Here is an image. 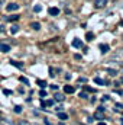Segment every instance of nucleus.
Here are the masks:
<instances>
[{"instance_id":"f257e3e1","label":"nucleus","mask_w":123,"mask_h":125,"mask_svg":"<svg viewBox=\"0 0 123 125\" xmlns=\"http://www.w3.org/2000/svg\"><path fill=\"white\" fill-rule=\"evenodd\" d=\"M107 4V0H94V6L97 7V9H101V7H104Z\"/></svg>"},{"instance_id":"f03ea898","label":"nucleus","mask_w":123,"mask_h":125,"mask_svg":"<svg viewBox=\"0 0 123 125\" xmlns=\"http://www.w3.org/2000/svg\"><path fill=\"white\" fill-rule=\"evenodd\" d=\"M7 12H15V10H18L19 9V4H16V3H10V4H7Z\"/></svg>"},{"instance_id":"7ed1b4c3","label":"nucleus","mask_w":123,"mask_h":125,"mask_svg":"<svg viewBox=\"0 0 123 125\" xmlns=\"http://www.w3.org/2000/svg\"><path fill=\"white\" fill-rule=\"evenodd\" d=\"M49 15L51 16H58V13H60V9L58 7H49Z\"/></svg>"},{"instance_id":"20e7f679","label":"nucleus","mask_w":123,"mask_h":125,"mask_svg":"<svg viewBox=\"0 0 123 125\" xmlns=\"http://www.w3.org/2000/svg\"><path fill=\"white\" fill-rule=\"evenodd\" d=\"M72 47H75V48H81V47H83V42H81L78 38H75V39L72 41Z\"/></svg>"},{"instance_id":"39448f33","label":"nucleus","mask_w":123,"mask_h":125,"mask_svg":"<svg viewBox=\"0 0 123 125\" xmlns=\"http://www.w3.org/2000/svg\"><path fill=\"white\" fill-rule=\"evenodd\" d=\"M0 51H1V52H9V51H10V47L6 45V44H0Z\"/></svg>"},{"instance_id":"423d86ee","label":"nucleus","mask_w":123,"mask_h":125,"mask_svg":"<svg viewBox=\"0 0 123 125\" xmlns=\"http://www.w3.org/2000/svg\"><path fill=\"white\" fill-rule=\"evenodd\" d=\"M64 92L71 94V93H74V92H75V89H74L72 86H65V87H64Z\"/></svg>"},{"instance_id":"0eeeda50","label":"nucleus","mask_w":123,"mask_h":125,"mask_svg":"<svg viewBox=\"0 0 123 125\" xmlns=\"http://www.w3.org/2000/svg\"><path fill=\"white\" fill-rule=\"evenodd\" d=\"M100 50H101V52L104 54V52L109 51V45H107V44H100Z\"/></svg>"},{"instance_id":"6e6552de","label":"nucleus","mask_w":123,"mask_h":125,"mask_svg":"<svg viewBox=\"0 0 123 125\" xmlns=\"http://www.w3.org/2000/svg\"><path fill=\"white\" fill-rule=\"evenodd\" d=\"M94 118H97V119H103V118H104L103 111H100V109H98V112H96V114H94Z\"/></svg>"},{"instance_id":"1a4fd4ad","label":"nucleus","mask_w":123,"mask_h":125,"mask_svg":"<svg viewBox=\"0 0 123 125\" xmlns=\"http://www.w3.org/2000/svg\"><path fill=\"white\" fill-rule=\"evenodd\" d=\"M31 28L33 31H39V29H41V25H39L38 22H33V23H31Z\"/></svg>"},{"instance_id":"9d476101","label":"nucleus","mask_w":123,"mask_h":125,"mask_svg":"<svg viewBox=\"0 0 123 125\" xmlns=\"http://www.w3.org/2000/svg\"><path fill=\"white\" fill-rule=\"evenodd\" d=\"M54 97H55V100H57V102H62V100L65 99V97H64V94H62V93H57L55 96H54Z\"/></svg>"},{"instance_id":"9b49d317","label":"nucleus","mask_w":123,"mask_h":125,"mask_svg":"<svg viewBox=\"0 0 123 125\" xmlns=\"http://www.w3.org/2000/svg\"><path fill=\"white\" fill-rule=\"evenodd\" d=\"M19 32V26L18 25H12V28H10V33H18Z\"/></svg>"},{"instance_id":"f8f14e48","label":"nucleus","mask_w":123,"mask_h":125,"mask_svg":"<svg viewBox=\"0 0 123 125\" xmlns=\"http://www.w3.org/2000/svg\"><path fill=\"white\" fill-rule=\"evenodd\" d=\"M86 39H87V41L94 39V33H93V32H87V33H86Z\"/></svg>"},{"instance_id":"ddd939ff","label":"nucleus","mask_w":123,"mask_h":125,"mask_svg":"<svg viewBox=\"0 0 123 125\" xmlns=\"http://www.w3.org/2000/svg\"><path fill=\"white\" fill-rule=\"evenodd\" d=\"M94 82H96L97 84H106V82H104L103 79H100V77H96V79H94Z\"/></svg>"},{"instance_id":"4468645a","label":"nucleus","mask_w":123,"mask_h":125,"mask_svg":"<svg viewBox=\"0 0 123 125\" xmlns=\"http://www.w3.org/2000/svg\"><path fill=\"white\" fill-rule=\"evenodd\" d=\"M58 118H60V119H67V118H68V115H67V114H64V112H58Z\"/></svg>"},{"instance_id":"2eb2a0df","label":"nucleus","mask_w":123,"mask_h":125,"mask_svg":"<svg viewBox=\"0 0 123 125\" xmlns=\"http://www.w3.org/2000/svg\"><path fill=\"white\" fill-rule=\"evenodd\" d=\"M10 62H12V65H15V67H18V68H22V67H23L22 64H19L18 61H13V60H10Z\"/></svg>"},{"instance_id":"dca6fc26","label":"nucleus","mask_w":123,"mask_h":125,"mask_svg":"<svg viewBox=\"0 0 123 125\" xmlns=\"http://www.w3.org/2000/svg\"><path fill=\"white\" fill-rule=\"evenodd\" d=\"M107 73H110V76H116L117 74V71L113 70V68H107Z\"/></svg>"},{"instance_id":"f3484780","label":"nucleus","mask_w":123,"mask_h":125,"mask_svg":"<svg viewBox=\"0 0 123 125\" xmlns=\"http://www.w3.org/2000/svg\"><path fill=\"white\" fill-rule=\"evenodd\" d=\"M41 10H42V7H41V6H39V4H36V6H35V7H33V12H36V13H39V12H41Z\"/></svg>"},{"instance_id":"a211bd4d","label":"nucleus","mask_w":123,"mask_h":125,"mask_svg":"<svg viewBox=\"0 0 123 125\" xmlns=\"http://www.w3.org/2000/svg\"><path fill=\"white\" fill-rule=\"evenodd\" d=\"M38 84L41 87H46V82H44V80H38Z\"/></svg>"},{"instance_id":"6ab92c4d","label":"nucleus","mask_w":123,"mask_h":125,"mask_svg":"<svg viewBox=\"0 0 123 125\" xmlns=\"http://www.w3.org/2000/svg\"><path fill=\"white\" fill-rule=\"evenodd\" d=\"M80 97H81V99H87V97H88V94L86 93V92H80Z\"/></svg>"},{"instance_id":"aec40b11","label":"nucleus","mask_w":123,"mask_h":125,"mask_svg":"<svg viewBox=\"0 0 123 125\" xmlns=\"http://www.w3.org/2000/svg\"><path fill=\"white\" fill-rule=\"evenodd\" d=\"M18 19H19V16H18V15H13V16H10V18H9V21H18Z\"/></svg>"},{"instance_id":"412c9836","label":"nucleus","mask_w":123,"mask_h":125,"mask_svg":"<svg viewBox=\"0 0 123 125\" xmlns=\"http://www.w3.org/2000/svg\"><path fill=\"white\" fill-rule=\"evenodd\" d=\"M20 82H22V83H25V84H29L28 79H25V77H20Z\"/></svg>"},{"instance_id":"4be33fe9","label":"nucleus","mask_w":123,"mask_h":125,"mask_svg":"<svg viewBox=\"0 0 123 125\" xmlns=\"http://www.w3.org/2000/svg\"><path fill=\"white\" fill-rule=\"evenodd\" d=\"M20 111H22L20 106H15V112H16V114H20Z\"/></svg>"},{"instance_id":"5701e85b","label":"nucleus","mask_w":123,"mask_h":125,"mask_svg":"<svg viewBox=\"0 0 123 125\" xmlns=\"http://www.w3.org/2000/svg\"><path fill=\"white\" fill-rule=\"evenodd\" d=\"M78 82H80V83H86V82H87V79H86V77H80V79H78Z\"/></svg>"},{"instance_id":"b1692460","label":"nucleus","mask_w":123,"mask_h":125,"mask_svg":"<svg viewBox=\"0 0 123 125\" xmlns=\"http://www.w3.org/2000/svg\"><path fill=\"white\" fill-rule=\"evenodd\" d=\"M116 108H117V111H120V109H122L123 106L120 105V103H116Z\"/></svg>"},{"instance_id":"393cba45","label":"nucleus","mask_w":123,"mask_h":125,"mask_svg":"<svg viewBox=\"0 0 123 125\" xmlns=\"http://www.w3.org/2000/svg\"><path fill=\"white\" fill-rule=\"evenodd\" d=\"M39 94H41V96H42V97H44V96H45V94H46V92H45V90H41V92H39Z\"/></svg>"},{"instance_id":"a878e982","label":"nucleus","mask_w":123,"mask_h":125,"mask_svg":"<svg viewBox=\"0 0 123 125\" xmlns=\"http://www.w3.org/2000/svg\"><path fill=\"white\" fill-rule=\"evenodd\" d=\"M51 89H54V90H57V89H58V86H57V84H52V86H51Z\"/></svg>"},{"instance_id":"bb28decb","label":"nucleus","mask_w":123,"mask_h":125,"mask_svg":"<svg viewBox=\"0 0 123 125\" xmlns=\"http://www.w3.org/2000/svg\"><path fill=\"white\" fill-rule=\"evenodd\" d=\"M45 125H51V122H49L48 119H45Z\"/></svg>"},{"instance_id":"cd10ccee","label":"nucleus","mask_w":123,"mask_h":125,"mask_svg":"<svg viewBox=\"0 0 123 125\" xmlns=\"http://www.w3.org/2000/svg\"><path fill=\"white\" fill-rule=\"evenodd\" d=\"M0 32H4V29H3V26H0Z\"/></svg>"},{"instance_id":"c85d7f7f","label":"nucleus","mask_w":123,"mask_h":125,"mask_svg":"<svg viewBox=\"0 0 123 125\" xmlns=\"http://www.w3.org/2000/svg\"><path fill=\"white\" fill-rule=\"evenodd\" d=\"M97 125H106V124H104V122H98Z\"/></svg>"},{"instance_id":"c756f323","label":"nucleus","mask_w":123,"mask_h":125,"mask_svg":"<svg viewBox=\"0 0 123 125\" xmlns=\"http://www.w3.org/2000/svg\"><path fill=\"white\" fill-rule=\"evenodd\" d=\"M1 4H3V1H1V0H0V7H1Z\"/></svg>"}]
</instances>
